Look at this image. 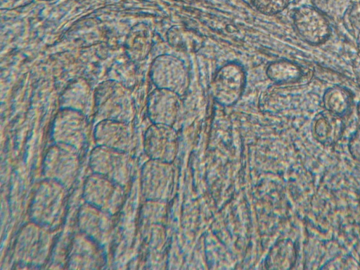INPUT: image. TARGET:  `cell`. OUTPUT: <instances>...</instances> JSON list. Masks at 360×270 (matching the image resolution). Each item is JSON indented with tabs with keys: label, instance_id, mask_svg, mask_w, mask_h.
I'll list each match as a JSON object with an SVG mask.
<instances>
[{
	"label": "cell",
	"instance_id": "10",
	"mask_svg": "<svg viewBox=\"0 0 360 270\" xmlns=\"http://www.w3.org/2000/svg\"><path fill=\"white\" fill-rule=\"evenodd\" d=\"M94 136L98 146L125 153L132 147V133L127 122L100 120L94 128Z\"/></svg>",
	"mask_w": 360,
	"mask_h": 270
},
{
	"label": "cell",
	"instance_id": "22",
	"mask_svg": "<svg viewBox=\"0 0 360 270\" xmlns=\"http://www.w3.org/2000/svg\"><path fill=\"white\" fill-rule=\"evenodd\" d=\"M33 0H0L1 9L11 10L25 6Z\"/></svg>",
	"mask_w": 360,
	"mask_h": 270
},
{
	"label": "cell",
	"instance_id": "24",
	"mask_svg": "<svg viewBox=\"0 0 360 270\" xmlns=\"http://www.w3.org/2000/svg\"><path fill=\"white\" fill-rule=\"evenodd\" d=\"M41 1H53V0H41Z\"/></svg>",
	"mask_w": 360,
	"mask_h": 270
},
{
	"label": "cell",
	"instance_id": "11",
	"mask_svg": "<svg viewBox=\"0 0 360 270\" xmlns=\"http://www.w3.org/2000/svg\"><path fill=\"white\" fill-rule=\"evenodd\" d=\"M43 230L44 229L34 224V226L22 231L15 248L17 257L22 263L36 265L43 260L47 243H44L46 239Z\"/></svg>",
	"mask_w": 360,
	"mask_h": 270
},
{
	"label": "cell",
	"instance_id": "19",
	"mask_svg": "<svg viewBox=\"0 0 360 270\" xmlns=\"http://www.w3.org/2000/svg\"><path fill=\"white\" fill-rule=\"evenodd\" d=\"M313 6L328 18L333 20L342 19L347 13L352 0H310Z\"/></svg>",
	"mask_w": 360,
	"mask_h": 270
},
{
	"label": "cell",
	"instance_id": "1",
	"mask_svg": "<svg viewBox=\"0 0 360 270\" xmlns=\"http://www.w3.org/2000/svg\"><path fill=\"white\" fill-rule=\"evenodd\" d=\"M66 189L63 184L49 179L39 184L30 209L34 224L46 230L53 229L58 225L65 207Z\"/></svg>",
	"mask_w": 360,
	"mask_h": 270
},
{
	"label": "cell",
	"instance_id": "16",
	"mask_svg": "<svg viewBox=\"0 0 360 270\" xmlns=\"http://www.w3.org/2000/svg\"><path fill=\"white\" fill-rule=\"evenodd\" d=\"M353 103V96L347 89L334 86L327 89L323 96V104L326 111L342 117Z\"/></svg>",
	"mask_w": 360,
	"mask_h": 270
},
{
	"label": "cell",
	"instance_id": "15",
	"mask_svg": "<svg viewBox=\"0 0 360 270\" xmlns=\"http://www.w3.org/2000/svg\"><path fill=\"white\" fill-rule=\"evenodd\" d=\"M91 101V89L82 80L73 81L61 95L62 108L79 110L86 115Z\"/></svg>",
	"mask_w": 360,
	"mask_h": 270
},
{
	"label": "cell",
	"instance_id": "13",
	"mask_svg": "<svg viewBox=\"0 0 360 270\" xmlns=\"http://www.w3.org/2000/svg\"><path fill=\"white\" fill-rule=\"evenodd\" d=\"M80 213V226L84 235L101 244L110 227L109 214L87 204Z\"/></svg>",
	"mask_w": 360,
	"mask_h": 270
},
{
	"label": "cell",
	"instance_id": "12",
	"mask_svg": "<svg viewBox=\"0 0 360 270\" xmlns=\"http://www.w3.org/2000/svg\"><path fill=\"white\" fill-rule=\"evenodd\" d=\"M100 244L84 234L74 243L70 256L72 268H97L102 262Z\"/></svg>",
	"mask_w": 360,
	"mask_h": 270
},
{
	"label": "cell",
	"instance_id": "9",
	"mask_svg": "<svg viewBox=\"0 0 360 270\" xmlns=\"http://www.w3.org/2000/svg\"><path fill=\"white\" fill-rule=\"evenodd\" d=\"M292 22L298 34L309 44H322L330 36L328 18L313 6L296 8L292 13Z\"/></svg>",
	"mask_w": 360,
	"mask_h": 270
},
{
	"label": "cell",
	"instance_id": "8",
	"mask_svg": "<svg viewBox=\"0 0 360 270\" xmlns=\"http://www.w3.org/2000/svg\"><path fill=\"white\" fill-rule=\"evenodd\" d=\"M89 163L94 173L104 176L123 186L128 181L130 166L125 152L97 146L91 151Z\"/></svg>",
	"mask_w": 360,
	"mask_h": 270
},
{
	"label": "cell",
	"instance_id": "18",
	"mask_svg": "<svg viewBox=\"0 0 360 270\" xmlns=\"http://www.w3.org/2000/svg\"><path fill=\"white\" fill-rule=\"evenodd\" d=\"M167 39L171 46L188 51H193L200 48V36L191 30L175 26L167 32Z\"/></svg>",
	"mask_w": 360,
	"mask_h": 270
},
{
	"label": "cell",
	"instance_id": "2",
	"mask_svg": "<svg viewBox=\"0 0 360 270\" xmlns=\"http://www.w3.org/2000/svg\"><path fill=\"white\" fill-rule=\"evenodd\" d=\"M96 115L102 120L129 122L132 115L131 97L128 90L113 80L99 84L94 95Z\"/></svg>",
	"mask_w": 360,
	"mask_h": 270
},
{
	"label": "cell",
	"instance_id": "14",
	"mask_svg": "<svg viewBox=\"0 0 360 270\" xmlns=\"http://www.w3.org/2000/svg\"><path fill=\"white\" fill-rule=\"evenodd\" d=\"M341 117L326 110L319 113L312 122L314 138L323 145H331L341 136L343 122Z\"/></svg>",
	"mask_w": 360,
	"mask_h": 270
},
{
	"label": "cell",
	"instance_id": "20",
	"mask_svg": "<svg viewBox=\"0 0 360 270\" xmlns=\"http://www.w3.org/2000/svg\"><path fill=\"white\" fill-rule=\"evenodd\" d=\"M290 0H252V5L260 13L272 15L287 8Z\"/></svg>",
	"mask_w": 360,
	"mask_h": 270
},
{
	"label": "cell",
	"instance_id": "5",
	"mask_svg": "<svg viewBox=\"0 0 360 270\" xmlns=\"http://www.w3.org/2000/svg\"><path fill=\"white\" fill-rule=\"evenodd\" d=\"M84 186L86 204L109 214L118 210L123 199V186L96 173L89 176Z\"/></svg>",
	"mask_w": 360,
	"mask_h": 270
},
{
	"label": "cell",
	"instance_id": "4",
	"mask_svg": "<svg viewBox=\"0 0 360 270\" xmlns=\"http://www.w3.org/2000/svg\"><path fill=\"white\" fill-rule=\"evenodd\" d=\"M151 81L158 89L183 95L188 84V71L182 60L169 54L156 57L150 66Z\"/></svg>",
	"mask_w": 360,
	"mask_h": 270
},
{
	"label": "cell",
	"instance_id": "23",
	"mask_svg": "<svg viewBox=\"0 0 360 270\" xmlns=\"http://www.w3.org/2000/svg\"><path fill=\"white\" fill-rule=\"evenodd\" d=\"M358 112H359V118H360V103H359V105H358Z\"/></svg>",
	"mask_w": 360,
	"mask_h": 270
},
{
	"label": "cell",
	"instance_id": "3",
	"mask_svg": "<svg viewBox=\"0 0 360 270\" xmlns=\"http://www.w3.org/2000/svg\"><path fill=\"white\" fill-rule=\"evenodd\" d=\"M89 132L87 115L72 108H62L56 116L51 128L55 143L79 153L86 146Z\"/></svg>",
	"mask_w": 360,
	"mask_h": 270
},
{
	"label": "cell",
	"instance_id": "6",
	"mask_svg": "<svg viewBox=\"0 0 360 270\" xmlns=\"http://www.w3.org/2000/svg\"><path fill=\"white\" fill-rule=\"evenodd\" d=\"M245 82L244 68L236 62L226 63L213 77L211 84L212 96L221 105H232L242 96Z\"/></svg>",
	"mask_w": 360,
	"mask_h": 270
},
{
	"label": "cell",
	"instance_id": "21",
	"mask_svg": "<svg viewBox=\"0 0 360 270\" xmlns=\"http://www.w3.org/2000/svg\"><path fill=\"white\" fill-rule=\"evenodd\" d=\"M348 148L352 157L360 161V127L351 136Z\"/></svg>",
	"mask_w": 360,
	"mask_h": 270
},
{
	"label": "cell",
	"instance_id": "17",
	"mask_svg": "<svg viewBox=\"0 0 360 270\" xmlns=\"http://www.w3.org/2000/svg\"><path fill=\"white\" fill-rule=\"evenodd\" d=\"M266 75L273 82L283 84L297 80L302 75V70L292 61L280 60L269 65Z\"/></svg>",
	"mask_w": 360,
	"mask_h": 270
},
{
	"label": "cell",
	"instance_id": "7",
	"mask_svg": "<svg viewBox=\"0 0 360 270\" xmlns=\"http://www.w3.org/2000/svg\"><path fill=\"white\" fill-rule=\"evenodd\" d=\"M78 158L79 153L76 151L55 143L44 157L43 171L46 179L54 180L68 188L77 175Z\"/></svg>",
	"mask_w": 360,
	"mask_h": 270
}]
</instances>
